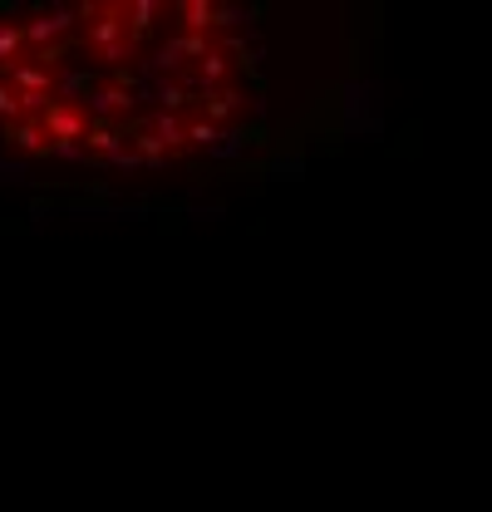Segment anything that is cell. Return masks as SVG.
Returning a JSON list of instances; mask_svg holds the SVG:
<instances>
[{
    "mask_svg": "<svg viewBox=\"0 0 492 512\" xmlns=\"http://www.w3.org/2000/svg\"><path fill=\"white\" fill-rule=\"evenodd\" d=\"M271 20L237 5H0V168L55 188L232 178L286 143Z\"/></svg>",
    "mask_w": 492,
    "mask_h": 512,
    "instance_id": "obj_1",
    "label": "cell"
}]
</instances>
